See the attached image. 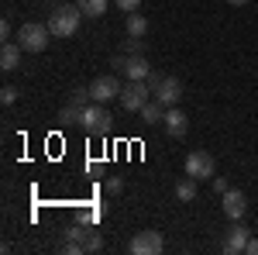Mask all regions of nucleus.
Here are the masks:
<instances>
[{"label": "nucleus", "instance_id": "ddd939ff", "mask_svg": "<svg viewBox=\"0 0 258 255\" xmlns=\"http://www.w3.org/2000/svg\"><path fill=\"white\" fill-rule=\"evenodd\" d=\"M21 52H24V48H21L18 41H4V48H0V69H4V73H14L21 66Z\"/></svg>", "mask_w": 258, "mask_h": 255}, {"label": "nucleus", "instance_id": "bb28decb", "mask_svg": "<svg viewBox=\"0 0 258 255\" xmlns=\"http://www.w3.org/2000/svg\"><path fill=\"white\" fill-rule=\"evenodd\" d=\"M114 4H117L120 11H127V14H131V11H138V7H141V0H114Z\"/></svg>", "mask_w": 258, "mask_h": 255}, {"label": "nucleus", "instance_id": "7ed1b4c3", "mask_svg": "<svg viewBox=\"0 0 258 255\" xmlns=\"http://www.w3.org/2000/svg\"><path fill=\"white\" fill-rule=\"evenodd\" d=\"M120 107L127 111V114H141V107L152 100V86H148V79H127V86L120 90Z\"/></svg>", "mask_w": 258, "mask_h": 255}, {"label": "nucleus", "instance_id": "aec40b11", "mask_svg": "<svg viewBox=\"0 0 258 255\" xmlns=\"http://www.w3.org/2000/svg\"><path fill=\"white\" fill-rule=\"evenodd\" d=\"M80 107H73V104H66V107H62V114H59V121H66V124H76V121H80Z\"/></svg>", "mask_w": 258, "mask_h": 255}, {"label": "nucleus", "instance_id": "6e6552de", "mask_svg": "<svg viewBox=\"0 0 258 255\" xmlns=\"http://www.w3.org/2000/svg\"><path fill=\"white\" fill-rule=\"evenodd\" d=\"M120 79L117 76H97L93 83H90V97L97 100V104H110V100L120 97Z\"/></svg>", "mask_w": 258, "mask_h": 255}, {"label": "nucleus", "instance_id": "412c9836", "mask_svg": "<svg viewBox=\"0 0 258 255\" xmlns=\"http://www.w3.org/2000/svg\"><path fill=\"white\" fill-rule=\"evenodd\" d=\"M107 193H110V196L124 193V179H120V176H107Z\"/></svg>", "mask_w": 258, "mask_h": 255}, {"label": "nucleus", "instance_id": "39448f33", "mask_svg": "<svg viewBox=\"0 0 258 255\" xmlns=\"http://www.w3.org/2000/svg\"><path fill=\"white\" fill-rule=\"evenodd\" d=\"M66 238H69V241H80L86 252H103V235H100L90 221H76V224H69V228H66Z\"/></svg>", "mask_w": 258, "mask_h": 255}, {"label": "nucleus", "instance_id": "b1692460", "mask_svg": "<svg viewBox=\"0 0 258 255\" xmlns=\"http://www.w3.org/2000/svg\"><path fill=\"white\" fill-rule=\"evenodd\" d=\"M62 252H66V255H83L86 248H83L80 241H69V238H66V245H62Z\"/></svg>", "mask_w": 258, "mask_h": 255}, {"label": "nucleus", "instance_id": "f8f14e48", "mask_svg": "<svg viewBox=\"0 0 258 255\" xmlns=\"http://www.w3.org/2000/svg\"><path fill=\"white\" fill-rule=\"evenodd\" d=\"M220 207H224V214L231 217V221H241L244 211H248V200H244L241 190H227V193L220 196Z\"/></svg>", "mask_w": 258, "mask_h": 255}, {"label": "nucleus", "instance_id": "a878e982", "mask_svg": "<svg viewBox=\"0 0 258 255\" xmlns=\"http://www.w3.org/2000/svg\"><path fill=\"white\" fill-rule=\"evenodd\" d=\"M210 183H214V190H217L220 196H224V193H227V190H231V183H227V179H224V176H214V179H210Z\"/></svg>", "mask_w": 258, "mask_h": 255}, {"label": "nucleus", "instance_id": "c756f323", "mask_svg": "<svg viewBox=\"0 0 258 255\" xmlns=\"http://www.w3.org/2000/svg\"><path fill=\"white\" fill-rule=\"evenodd\" d=\"M227 4H234V7H244V4H251V0H227Z\"/></svg>", "mask_w": 258, "mask_h": 255}, {"label": "nucleus", "instance_id": "0eeeda50", "mask_svg": "<svg viewBox=\"0 0 258 255\" xmlns=\"http://www.w3.org/2000/svg\"><path fill=\"white\" fill-rule=\"evenodd\" d=\"M186 176H193L197 183L214 179V156L210 152H189L186 156Z\"/></svg>", "mask_w": 258, "mask_h": 255}, {"label": "nucleus", "instance_id": "1a4fd4ad", "mask_svg": "<svg viewBox=\"0 0 258 255\" xmlns=\"http://www.w3.org/2000/svg\"><path fill=\"white\" fill-rule=\"evenodd\" d=\"M152 97L159 100L162 107H179V100H182V83L176 76H162L159 86L152 90Z\"/></svg>", "mask_w": 258, "mask_h": 255}, {"label": "nucleus", "instance_id": "c85d7f7f", "mask_svg": "<svg viewBox=\"0 0 258 255\" xmlns=\"http://www.w3.org/2000/svg\"><path fill=\"white\" fill-rule=\"evenodd\" d=\"M45 7H48V11H59V7H62V0H45Z\"/></svg>", "mask_w": 258, "mask_h": 255}, {"label": "nucleus", "instance_id": "9b49d317", "mask_svg": "<svg viewBox=\"0 0 258 255\" xmlns=\"http://www.w3.org/2000/svg\"><path fill=\"white\" fill-rule=\"evenodd\" d=\"M248 241H251V231L244 228V224H234V228H227V238H224V252L227 255H241L248 248Z\"/></svg>", "mask_w": 258, "mask_h": 255}, {"label": "nucleus", "instance_id": "f257e3e1", "mask_svg": "<svg viewBox=\"0 0 258 255\" xmlns=\"http://www.w3.org/2000/svg\"><path fill=\"white\" fill-rule=\"evenodd\" d=\"M80 21H83L80 4H62L59 11L48 14V31H52V38H73Z\"/></svg>", "mask_w": 258, "mask_h": 255}, {"label": "nucleus", "instance_id": "2eb2a0df", "mask_svg": "<svg viewBox=\"0 0 258 255\" xmlns=\"http://www.w3.org/2000/svg\"><path fill=\"white\" fill-rule=\"evenodd\" d=\"M162 118H165V107H162L155 97L141 107V121H145V124H162Z\"/></svg>", "mask_w": 258, "mask_h": 255}, {"label": "nucleus", "instance_id": "6ab92c4d", "mask_svg": "<svg viewBox=\"0 0 258 255\" xmlns=\"http://www.w3.org/2000/svg\"><path fill=\"white\" fill-rule=\"evenodd\" d=\"M69 104H73V107H90V104H93V97H90V86H76V90H73V97H69Z\"/></svg>", "mask_w": 258, "mask_h": 255}, {"label": "nucleus", "instance_id": "4be33fe9", "mask_svg": "<svg viewBox=\"0 0 258 255\" xmlns=\"http://www.w3.org/2000/svg\"><path fill=\"white\" fill-rule=\"evenodd\" d=\"M18 86H11V83H7V86H4V90H0V100H4V104H7V107H11V104H14V100H18Z\"/></svg>", "mask_w": 258, "mask_h": 255}, {"label": "nucleus", "instance_id": "f03ea898", "mask_svg": "<svg viewBox=\"0 0 258 255\" xmlns=\"http://www.w3.org/2000/svg\"><path fill=\"white\" fill-rule=\"evenodd\" d=\"M80 124H83V131H86L90 138H107L110 128H114V118H110L107 104H97V100H93L90 107H83Z\"/></svg>", "mask_w": 258, "mask_h": 255}, {"label": "nucleus", "instance_id": "f3484780", "mask_svg": "<svg viewBox=\"0 0 258 255\" xmlns=\"http://www.w3.org/2000/svg\"><path fill=\"white\" fill-rule=\"evenodd\" d=\"M176 196L182 200V203H189V200H197V179H193V176L179 179V183H176Z\"/></svg>", "mask_w": 258, "mask_h": 255}, {"label": "nucleus", "instance_id": "5701e85b", "mask_svg": "<svg viewBox=\"0 0 258 255\" xmlns=\"http://www.w3.org/2000/svg\"><path fill=\"white\" fill-rule=\"evenodd\" d=\"M141 48H145V45H141V38H131V35H127V45H124V52H127V56H145Z\"/></svg>", "mask_w": 258, "mask_h": 255}, {"label": "nucleus", "instance_id": "9d476101", "mask_svg": "<svg viewBox=\"0 0 258 255\" xmlns=\"http://www.w3.org/2000/svg\"><path fill=\"white\" fill-rule=\"evenodd\" d=\"M162 128H165V135H169V138H186V131H189V118H186L179 107H165Z\"/></svg>", "mask_w": 258, "mask_h": 255}, {"label": "nucleus", "instance_id": "4468645a", "mask_svg": "<svg viewBox=\"0 0 258 255\" xmlns=\"http://www.w3.org/2000/svg\"><path fill=\"white\" fill-rule=\"evenodd\" d=\"M124 76H127V79H148V76H152V66H148L145 56H127Z\"/></svg>", "mask_w": 258, "mask_h": 255}, {"label": "nucleus", "instance_id": "dca6fc26", "mask_svg": "<svg viewBox=\"0 0 258 255\" xmlns=\"http://www.w3.org/2000/svg\"><path fill=\"white\" fill-rule=\"evenodd\" d=\"M124 28H127V35H131V38H145V31H148V21L141 18L138 11H131V14H127V24H124Z\"/></svg>", "mask_w": 258, "mask_h": 255}, {"label": "nucleus", "instance_id": "cd10ccee", "mask_svg": "<svg viewBox=\"0 0 258 255\" xmlns=\"http://www.w3.org/2000/svg\"><path fill=\"white\" fill-rule=\"evenodd\" d=\"M244 252H248V255H258V238H251V241H248V248H244Z\"/></svg>", "mask_w": 258, "mask_h": 255}, {"label": "nucleus", "instance_id": "a211bd4d", "mask_svg": "<svg viewBox=\"0 0 258 255\" xmlns=\"http://www.w3.org/2000/svg\"><path fill=\"white\" fill-rule=\"evenodd\" d=\"M83 18H103L107 14V0H80Z\"/></svg>", "mask_w": 258, "mask_h": 255}, {"label": "nucleus", "instance_id": "20e7f679", "mask_svg": "<svg viewBox=\"0 0 258 255\" xmlns=\"http://www.w3.org/2000/svg\"><path fill=\"white\" fill-rule=\"evenodd\" d=\"M48 24H38V21H28V24H21L18 31V45L24 52H45L48 48Z\"/></svg>", "mask_w": 258, "mask_h": 255}, {"label": "nucleus", "instance_id": "393cba45", "mask_svg": "<svg viewBox=\"0 0 258 255\" xmlns=\"http://www.w3.org/2000/svg\"><path fill=\"white\" fill-rule=\"evenodd\" d=\"M0 38H4V41H14V28H11V21H7V18L0 21Z\"/></svg>", "mask_w": 258, "mask_h": 255}, {"label": "nucleus", "instance_id": "423d86ee", "mask_svg": "<svg viewBox=\"0 0 258 255\" xmlns=\"http://www.w3.org/2000/svg\"><path fill=\"white\" fill-rule=\"evenodd\" d=\"M162 248H165L162 231H138V235L131 238V245H127L131 255H159Z\"/></svg>", "mask_w": 258, "mask_h": 255}]
</instances>
